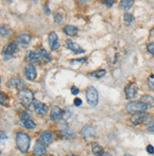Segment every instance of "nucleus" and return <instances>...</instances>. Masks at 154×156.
I'll list each match as a JSON object with an SVG mask.
<instances>
[{"label":"nucleus","instance_id":"obj_17","mask_svg":"<svg viewBox=\"0 0 154 156\" xmlns=\"http://www.w3.org/2000/svg\"><path fill=\"white\" fill-rule=\"evenodd\" d=\"M63 32H65L67 36H76L78 34V27L76 26H72V25H67L63 27Z\"/></svg>","mask_w":154,"mask_h":156},{"label":"nucleus","instance_id":"obj_16","mask_svg":"<svg viewBox=\"0 0 154 156\" xmlns=\"http://www.w3.org/2000/svg\"><path fill=\"white\" fill-rule=\"evenodd\" d=\"M41 140L46 144H51L53 142V134L49 131H44L41 133Z\"/></svg>","mask_w":154,"mask_h":156},{"label":"nucleus","instance_id":"obj_33","mask_svg":"<svg viewBox=\"0 0 154 156\" xmlns=\"http://www.w3.org/2000/svg\"><path fill=\"white\" fill-rule=\"evenodd\" d=\"M101 1L107 7H112L114 5V0H101Z\"/></svg>","mask_w":154,"mask_h":156},{"label":"nucleus","instance_id":"obj_6","mask_svg":"<svg viewBox=\"0 0 154 156\" xmlns=\"http://www.w3.org/2000/svg\"><path fill=\"white\" fill-rule=\"evenodd\" d=\"M137 93H138V86L135 82H131V83H129L125 88L126 97L129 99L135 98L137 96Z\"/></svg>","mask_w":154,"mask_h":156},{"label":"nucleus","instance_id":"obj_1","mask_svg":"<svg viewBox=\"0 0 154 156\" xmlns=\"http://www.w3.org/2000/svg\"><path fill=\"white\" fill-rule=\"evenodd\" d=\"M16 146L22 152H26L30 147V137L28 133L19 132L16 134Z\"/></svg>","mask_w":154,"mask_h":156},{"label":"nucleus","instance_id":"obj_15","mask_svg":"<svg viewBox=\"0 0 154 156\" xmlns=\"http://www.w3.org/2000/svg\"><path fill=\"white\" fill-rule=\"evenodd\" d=\"M66 45H67V48L69 50L75 52L76 54L84 53V50L81 48L78 44L74 43L73 41H71V40H66Z\"/></svg>","mask_w":154,"mask_h":156},{"label":"nucleus","instance_id":"obj_30","mask_svg":"<svg viewBox=\"0 0 154 156\" xmlns=\"http://www.w3.org/2000/svg\"><path fill=\"white\" fill-rule=\"evenodd\" d=\"M54 21H55L56 24H61V22H62V16L59 12L54 13Z\"/></svg>","mask_w":154,"mask_h":156},{"label":"nucleus","instance_id":"obj_28","mask_svg":"<svg viewBox=\"0 0 154 156\" xmlns=\"http://www.w3.org/2000/svg\"><path fill=\"white\" fill-rule=\"evenodd\" d=\"M61 134L63 137H65V138H72V137H74L75 136V133L73 131H71L69 129H65V130H62L61 132Z\"/></svg>","mask_w":154,"mask_h":156},{"label":"nucleus","instance_id":"obj_34","mask_svg":"<svg viewBox=\"0 0 154 156\" xmlns=\"http://www.w3.org/2000/svg\"><path fill=\"white\" fill-rule=\"evenodd\" d=\"M147 151L149 153V154H153L154 153V147L152 145H149L147 147Z\"/></svg>","mask_w":154,"mask_h":156},{"label":"nucleus","instance_id":"obj_12","mask_svg":"<svg viewBox=\"0 0 154 156\" xmlns=\"http://www.w3.org/2000/svg\"><path fill=\"white\" fill-rule=\"evenodd\" d=\"M25 75H26V78L29 80H34L36 79V77H37V72H36V69L33 66V65L30 63V65H28L25 67Z\"/></svg>","mask_w":154,"mask_h":156},{"label":"nucleus","instance_id":"obj_21","mask_svg":"<svg viewBox=\"0 0 154 156\" xmlns=\"http://www.w3.org/2000/svg\"><path fill=\"white\" fill-rule=\"evenodd\" d=\"M141 101L144 102L148 107H154V98L149 95H145L141 98Z\"/></svg>","mask_w":154,"mask_h":156},{"label":"nucleus","instance_id":"obj_5","mask_svg":"<svg viewBox=\"0 0 154 156\" xmlns=\"http://www.w3.org/2000/svg\"><path fill=\"white\" fill-rule=\"evenodd\" d=\"M131 121L133 125H141V124H149L151 121V116L145 114V113H139L134 114L131 117Z\"/></svg>","mask_w":154,"mask_h":156},{"label":"nucleus","instance_id":"obj_35","mask_svg":"<svg viewBox=\"0 0 154 156\" xmlns=\"http://www.w3.org/2000/svg\"><path fill=\"white\" fill-rule=\"evenodd\" d=\"M71 93L73 94V95H78L79 93V88H77L76 86H73L71 88Z\"/></svg>","mask_w":154,"mask_h":156},{"label":"nucleus","instance_id":"obj_24","mask_svg":"<svg viewBox=\"0 0 154 156\" xmlns=\"http://www.w3.org/2000/svg\"><path fill=\"white\" fill-rule=\"evenodd\" d=\"M21 124H22V126H23V127L26 128V129H30V130L34 129L35 126H36V125H35V123H34V121L32 120L31 118L26 119V120H24V121H21Z\"/></svg>","mask_w":154,"mask_h":156},{"label":"nucleus","instance_id":"obj_29","mask_svg":"<svg viewBox=\"0 0 154 156\" xmlns=\"http://www.w3.org/2000/svg\"><path fill=\"white\" fill-rule=\"evenodd\" d=\"M124 21H125L126 24L130 25V24H131L134 21V18H133V16L131 13H125L124 14Z\"/></svg>","mask_w":154,"mask_h":156},{"label":"nucleus","instance_id":"obj_32","mask_svg":"<svg viewBox=\"0 0 154 156\" xmlns=\"http://www.w3.org/2000/svg\"><path fill=\"white\" fill-rule=\"evenodd\" d=\"M147 49L148 51L154 56V43H150L147 45Z\"/></svg>","mask_w":154,"mask_h":156},{"label":"nucleus","instance_id":"obj_38","mask_svg":"<svg viewBox=\"0 0 154 156\" xmlns=\"http://www.w3.org/2000/svg\"><path fill=\"white\" fill-rule=\"evenodd\" d=\"M148 130H149V132H152V133H154V123L150 124V125L148 127Z\"/></svg>","mask_w":154,"mask_h":156},{"label":"nucleus","instance_id":"obj_31","mask_svg":"<svg viewBox=\"0 0 154 156\" xmlns=\"http://www.w3.org/2000/svg\"><path fill=\"white\" fill-rule=\"evenodd\" d=\"M148 84H149V88L154 91V75H151V76L149 77V79H148Z\"/></svg>","mask_w":154,"mask_h":156},{"label":"nucleus","instance_id":"obj_42","mask_svg":"<svg viewBox=\"0 0 154 156\" xmlns=\"http://www.w3.org/2000/svg\"><path fill=\"white\" fill-rule=\"evenodd\" d=\"M124 156H132V155H131V154H125Z\"/></svg>","mask_w":154,"mask_h":156},{"label":"nucleus","instance_id":"obj_13","mask_svg":"<svg viewBox=\"0 0 154 156\" xmlns=\"http://www.w3.org/2000/svg\"><path fill=\"white\" fill-rule=\"evenodd\" d=\"M63 116V111L58 106H53L50 113V118L53 121H58Z\"/></svg>","mask_w":154,"mask_h":156},{"label":"nucleus","instance_id":"obj_37","mask_svg":"<svg viewBox=\"0 0 154 156\" xmlns=\"http://www.w3.org/2000/svg\"><path fill=\"white\" fill-rule=\"evenodd\" d=\"M81 103H82V101H81V99L80 98H75L74 99V104L76 105V106H80L81 105Z\"/></svg>","mask_w":154,"mask_h":156},{"label":"nucleus","instance_id":"obj_9","mask_svg":"<svg viewBox=\"0 0 154 156\" xmlns=\"http://www.w3.org/2000/svg\"><path fill=\"white\" fill-rule=\"evenodd\" d=\"M33 153L35 156H43L47 153V146L42 140H38L36 142L34 149H33Z\"/></svg>","mask_w":154,"mask_h":156},{"label":"nucleus","instance_id":"obj_23","mask_svg":"<svg viewBox=\"0 0 154 156\" xmlns=\"http://www.w3.org/2000/svg\"><path fill=\"white\" fill-rule=\"evenodd\" d=\"M105 74H106V70H104V69H99V70H96L94 72H91L89 74V76L94 77L96 79H100L103 76H105Z\"/></svg>","mask_w":154,"mask_h":156},{"label":"nucleus","instance_id":"obj_10","mask_svg":"<svg viewBox=\"0 0 154 156\" xmlns=\"http://www.w3.org/2000/svg\"><path fill=\"white\" fill-rule=\"evenodd\" d=\"M7 85L10 88H16V89L21 90V89H24L25 82L20 78H12L7 82Z\"/></svg>","mask_w":154,"mask_h":156},{"label":"nucleus","instance_id":"obj_26","mask_svg":"<svg viewBox=\"0 0 154 156\" xmlns=\"http://www.w3.org/2000/svg\"><path fill=\"white\" fill-rule=\"evenodd\" d=\"M133 5V0H121L120 1V7L123 10H129Z\"/></svg>","mask_w":154,"mask_h":156},{"label":"nucleus","instance_id":"obj_3","mask_svg":"<svg viewBox=\"0 0 154 156\" xmlns=\"http://www.w3.org/2000/svg\"><path fill=\"white\" fill-rule=\"evenodd\" d=\"M148 106L142 101H131L127 105V111L131 114L145 113L147 111Z\"/></svg>","mask_w":154,"mask_h":156},{"label":"nucleus","instance_id":"obj_44","mask_svg":"<svg viewBox=\"0 0 154 156\" xmlns=\"http://www.w3.org/2000/svg\"><path fill=\"white\" fill-rule=\"evenodd\" d=\"M0 83H1V79H0Z\"/></svg>","mask_w":154,"mask_h":156},{"label":"nucleus","instance_id":"obj_40","mask_svg":"<svg viewBox=\"0 0 154 156\" xmlns=\"http://www.w3.org/2000/svg\"><path fill=\"white\" fill-rule=\"evenodd\" d=\"M99 156H112V154L111 153H109V152H105V151H103L100 155Z\"/></svg>","mask_w":154,"mask_h":156},{"label":"nucleus","instance_id":"obj_7","mask_svg":"<svg viewBox=\"0 0 154 156\" xmlns=\"http://www.w3.org/2000/svg\"><path fill=\"white\" fill-rule=\"evenodd\" d=\"M81 134H82V136L86 140H92L96 137V129L92 125H86L82 128Z\"/></svg>","mask_w":154,"mask_h":156},{"label":"nucleus","instance_id":"obj_20","mask_svg":"<svg viewBox=\"0 0 154 156\" xmlns=\"http://www.w3.org/2000/svg\"><path fill=\"white\" fill-rule=\"evenodd\" d=\"M12 33V29L7 25H0V35L3 38L8 37L9 35Z\"/></svg>","mask_w":154,"mask_h":156},{"label":"nucleus","instance_id":"obj_22","mask_svg":"<svg viewBox=\"0 0 154 156\" xmlns=\"http://www.w3.org/2000/svg\"><path fill=\"white\" fill-rule=\"evenodd\" d=\"M38 54L40 55L41 59H43L44 62H50L51 61V57L50 55L48 54V52L44 49V48H40L38 50Z\"/></svg>","mask_w":154,"mask_h":156},{"label":"nucleus","instance_id":"obj_4","mask_svg":"<svg viewBox=\"0 0 154 156\" xmlns=\"http://www.w3.org/2000/svg\"><path fill=\"white\" fill-rule=\"evenodd\" d=\"M86 99L89 105L91 106H96L98 103V92L97 90L93 87L89 86L86 89Z\"/></svg>","mask_w":154,"mask_h":156},{"label":"nucleus","instance_id":"obj_43","mask_svg":"<svg viewBox=\"0 0 154 156\" xmlns=\"http://www.w3.org/2000/svg\"><path fill=\"white\" fill-rule=\"evenodd\" d=\"M69 156H78V155H74V154H71V155H69Z\"/></svg>","mask_w":154,"mask_h":156},{"label":"nucleus","instance_id":"obj_18","mask_svg":"<svg viewBox=\"0 0 154 156\" xmlns=\"http://www.w3.org/2000/svg\"><path fill=\"white\" fill-rule=\"evenodd\" d=\"M26 60L29 61V62H39L41 61V57H40V55L38 54V52L30 51L28 54H26Z\"/></svg>","mask_w":154,"mask_h":156},{"label":"nucleus","instance_id":"obj_27","mask_svg":"<svg viewBox=\"0 0 154 156\" xmlns=\"http://www.w3.org/2000/svg\"><path fill=\"white\" fill-rule=\"evenodd\" d=\"M9 104V98L4 93V92L0 91V105H8Z\"/></svg>","mask_w":154,"mask_h":156},{"label":"nucleus","instance_id":"obj_8","mask_svg":"<svg viewBox=\"0 0 154 156\" xmlns=\"http://www.w3.org/2000/svg\"><path fill=\"white\" fill-rule=\"evenodd\" d=\"M18 50L17 44L15 43H10L3 50V57L5 60L12 58L13 54H15Z\"/></svg>","mask_w":154,"mask_h":156},{"label":"nucleus","instance_id":"obj_25","mask_svg":"<svg viewBox=\"0 0 154 156\" xmlns=\"http://www.w3.org/2000/svg\"><path fill=\"white\" fill-rule=\"evenodd\" d=\"M103 148L98 144H93L92 146V152L96 155V156H99L102 152H103Z\"/></svg>","mask_w":154,"mask_h":156},{"label":"nucleus","instance_id":"obj_2","mask_svg":"<svg viewBox=\"0 0 154 156\" xmlns=\"http://www.w3.org/2000/svg\"><path fill=\"white\" fill-rule=\"evenodd\" d=\"M18 98L25 106H30L34 100L33 93L29 89H21L18 92Z\"/></svg>","mask_w":154,"mask_h":156},{"label":"nucleus","instance_id":"obj_19","mask_svg":"<svg viewBox=\"0 0 154 156\" xmlns=\"http://www.w3.org/2000/svg\"><path fill=\"white\" fill-rule=\"evenodd\" d=\"M31 40V37L30 34H26V33H24V34H21L17 37V42L21 44H30Z\"/></svg>","mask_w":154,"mask_h":156},{"label":"nucleus","instance_id":"obj_36","mask_svg":"<svg viewBox=\"0 0 154 156\" xmlns=\"http://www.w3.org/2000/svg\"><path fill=\"white\" fill-rule=\"evenodd\" d=\"M7 135L5 134V133H1L0 134V143H4V142H6V140H7Z\"/></svg>","mask_w":154,"mask_h":156},{"label":"nucleus","instance_id":"obj_39","mask_svg":"<svg viewBox=\"0 0 154 156\" xmlns=\"http://www.w3.org/2000/svg\"><path fill=\"white\" fill-rule=\"evenodd\" d=\"M86 61V59H79V60H74V61H72V62H85Z\"/></svg>","mask_w":154,"mask_h":156},{"label":"nucleus","instance_id":"obj_14","mask_svg":"<svg viewBox=\"0 0 154 156\" xmlns=\"http://www.w3.org/2000/svg\"><path fill=\"white\" fill-rule=\"evenodd\" d=\"M33 107L35 112L39 114V115H46L47 112V106L46 104H44L38 100H33Z\"/></svg>","mask_w":154,"mask_h":156},{"label":"nucleus","instance_id":"obj_11","mask_svg":"<svg viewBox=\"0 0 154 156\" xmlns=\"http://www.w3.org/2000/svg\"><path fill=\"white\" fill-rule=\"evenodd\" d=\"M48 42H49V45L52 50H57L60 48L59 38H58V35L56 34V32L51 31L48 34Z\"/></svg>","mask_w":154,"mask_h":156},{"label":"nucleus","instance_id":"obj_41","mask_svg":"<svg viewBox=\"0 0 154 156\" xmlns=\"http://www.w3.org/2000/svg\"><path fill=\"white\" fill-rule=\"evenodd\" d=\"M44 10H46V13H47V14H48V13L50 12H49V9H48V7H47V5L44 6Z\"/></svg>","mask_w":154,"mask_h":156}]
</instances>
